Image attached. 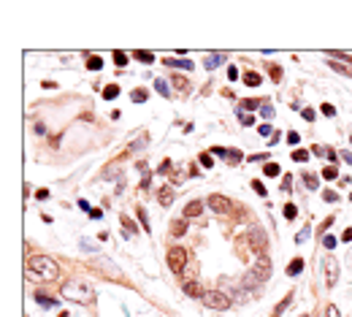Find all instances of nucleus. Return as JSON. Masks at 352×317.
Returning a JSON list of instances; mask_svg holds the SVG:
<instances>
[{
    "mask_svg": "<svg viewBox=\"0 0 352 317\" xmlns=\"http://www.w3.org/2000/svg\"><path fill=\"white\" fill-rule=\"evenodd\" d=\"M62 296H65L68 301H79V304L95 301V290H92L84 279H68L65 285H62Z\"/></svg>",
    "mask_w": 352,
    "mask_h": 317,
    "instance_id": "f257e3e1",
    "label": "nucleus"
},
{
    "mask_svg": "<svg viewBox=\"0 0 352 317\" xmlns=\"http://www.w3.org/2000/svg\"><path fill=\"white\" fill-rule=\"evenodd\" d=\"M27 266H30V271L36 274V276H41V279H57V276H60V266L54 263V258L33 255Z\"/></svg>",
    "mask_w": 352,
    "mask_h": 317,
    "instance_id": "f03ea898",
    "label": "nucleus"
},
{
    "mask_svg": "<svg viewBox=\"0 0 352 317\" xmlns=\"http://www.w3.org/2000/svg\"><path fill=\"white\" fill-rule=\"evenodd\" d=\"M271 271H274V266H271V258H265L260 255L255 263L250 266V276L255 282H265V279H271Z\"/></svg>",
    "mask_w": 352,
    "mask_h": 317,
    "instance_id": "7ed1b4c3",
    "label": "nucleus"
},
{
    "mask_svg": "<svg viewBox=\"0 0 352 317\" xmlns=\"http://www.w3.org/2000/svg\"><path fill=\"white\" fill-rule=\"evenodd\" d=\"M247 241H250V247L257 252V255H265V247H268V236H265L263 228L252 225L250 233H247Z\"/></svg>",
    "mask_w": 352,
    "mask_h": 317,
    "instance_id": "20e7f679",
    "label": "nucleus"
},
{
    "mask_svg": "<svg viewBox=\"0 0 352 317\" xmlns=\"http://www.w3.org/2000/svg\"><path fill=\"white\" fill-rule=\"evenodd\" d=\"M201 301H203L209 309H228V307H230L228 293H222V290H206Z\"/></svg>",
    "mask_w": 352,
    "mask_h": 317,
    "instance_id": "39448f33",
    "label": "nucleus"
},
{
    "mask_svg": "<svg viewBox=\"0 0 352 317\" xmlns=\"http://www.w3.org/2000/svg\"><path fill=\"white\" fill-rule=\"evenodd\" d=\"M184 266H187V250L184 247H174V250H168V268L174 274H182Z\"/></svg>",
    "mask_w": 352,
    "mask_h": 317,
    "instance_id": "423d86ee",
    "label": "nucleus"
},
{
    "mask_svg": "<svg viewBox=\"0 0 352 317\" xmlns=\"http://www.w3.org/2000/svg\"><path fill=\"white\" fill-rule=\"evenodd\" d=\"M209 209L211 211H217V214H230V209H233V204H230L225 195H220V193H214V195H209Z\"/></svg>",
    "mask_w": 352,
    "mask_h": 317,
    "instance_id": "0eeeda50",
    "label": "nucleus"
},
{
    "mask_svg": "<svg viewBox=\"0 0 352 317\" xmlns=\"http://www.w3.org/2000/svg\"><path fill=\"white\" fill-rule=\"evenodd\" d=\"M322 268H325V285L333 287V285H336V279H339V263H336V258H325V261H322Z\"/></svg>",
    "mask_w": 352,
    "mask_h": 317,
    "instance_id": "6e6552de",
    "label": "nucleus"
},
{
    "mask_svg": "<svg viewBox=\"0 0 352 317\" xmlns=\"http://www.w3.org/2000/svg\"><path fill=\"white\" fill-rule=\"evenodd\" d=\"M184 293H187V296H193V298H203V285H201V282L198 279H190V282H184Z\"/></svg>",
    "mask_w": 352,
    "mask_h": 317,
    "instance_id": "1a4fd4ad",
    "label": "nucleus"
},
{
    "mask_svg": "<svg viewBox=\"0 0 352 317\" xmlns=\"http://www.w3.org/2000/svg\"><path fill=\"white\" fill-rule=\"evenodd\" d=\"M201 211H203V201H190L182 214H184V220H193V217H201Z\"/></svg>",
    "mask_w": 352,
    "mask_h": 317,
    "instance_id": "9d476101",
    "label": "nucleus"
},
{
    "mask_svg": "<svg viewBox=\"0 0 352 317\" xmlns=\"http://www.w3.org/2000/svg\"><path fill=\"white\" fill-rule=\"evenodd\" d=\"M174 198H176L174 187H160L157 190V204L160 206H171V204H174Z\"/></svg>",
    "mask_w": 352,
    "mask_h": 317,
    "instance_id": "9b49d317",
    "label": "nucleus"
},
{
    "mask_svg": "<svg viewBox=\"0 0 352 317\" xmlns=\"http://www.w3.org/2000/svg\"><path fill=\"white\" fill-rule=\"evenodd\" d=\"M163 65H168V68H184V71H193V68H195V62H190L187 57H184V60H174V57H165V60H163Z\"/></svg>",
    "mask_w": 352,
    "mask_h": 317,
    "instance_id": "f8f14e48",
    "label": "nucleus"
},
{
    "mask_svg": "<svg viewBox=\"0 0 352 317\" xmlns=\"http://www.w3.org/2000/svg\"><path fill=\"white\" fill-rule=\"evenodd\" d=\"M263 106V101H257V98H247V101H241L239 103V111H255V108H260Z\"/></svg>",
    "mask_w": 352,
    "mask_h": 317,
    "instance_id": "ddd939ff",
    "label": "nucleus"
},
{
    "mask_svg": "<svg viewBox=\"0 0 352 317\" xmlns=\"http://www.w3.org/2000/svg\"><path fill=\"white\" fill-rule=\"evenodd\" d=\"M184 233H187V220H184V217L171 222V236H176V239H179V236H184Z\"/></svg>",
    "mask_w": 352,
    "mask_h": 317,
    "instance_id": "4468645a",
    "label": "nucleus"
},
{
    "mask_svg": "<svg viewBox=\"0 0 352 317\" xmlns=\"http://www.w3.org/2000/svg\"><path fill=\"white\" fill-rule=\"evenodd\" d=\"M301 271H303V261H301V258H296L293 263H287V268H285L287 276H298Z\"/></svg>",
    "mask_w": 352,
    "mask_h": 317,
    "instance_id": "2eb2a0df",
    "label": "nucleus"
},
{
    "mask_svg": "<svg viewBox=\"0 0 352 317\" xmlns=\"http://www.w3.org/2000/svg\"><path fill=\"white\" fill-rule=\"evenodd\" d=\"M222 62H225L222 52H217V54H206V68H209V71H211V68H217V65H222Z\"/></svg>",
    "mask_w": 352,
    "mask_h": 317,
    "instance_id": "dca6fc26",
    "label": "nucleus"
},
{
    "mask_svg": "<svg viewBox=\"0 0 352 317\" xmlns=\"http://www.w3.org/2000/svg\"><path fill=\"white\" fill-rule=\"evenodd\" d=\"M260 82H263L260 73H255V71H247L244 73V84H250V87H260Z\"/></svg>",
    "mask_w": 352,
    "mask_h": 317,
    "instance_id": "f3484780",
    "label": "nucleus"
},
{
    "mask_svg": "<svg viewBox=\"0 0 352 317\" xmlns=\"http://www.w3.org/2000/svg\"><path fill=\"white\" fill-rule=\"evenodd\" d=\"M279 174H282L279 163H265L263 165V176H268V179H274V176H279Z\"/></svg>",
    "mask_w": 352,
    "mask_h": 317,
    "instance_id": "a211bd4d",
    "label": "nucleus"
},
{
    "mask_svg": "<svg viewBox=\"0 0 352 317\" xmlns=\"http://www.w3.org/2000/svg\"><path fill=\"white\" fill-rule=\"evenodd\" d=\"M103 68V57L101 54H90L87 57V71H101Z\"/></svg>",
    "mask_w": 352,
    "mask_h": 317,
    "instance_id": "6ab92c4d",
    "label": "nucleus"
},
{
    "mask_svg": "<svg viewBox=\"0 0 352 317\" xmlns=\"http://www.w3.org/2000/svg\"><path fill=\"white\" fill-rule=\"evenodd\" d=\"M133 57H136L138 62H144V65H152V62H154V54H152V52H141V49H138Z\"/></svg>",
    "mask_w": 352,
    "mask_h": 317,
    "instance_id": "aec40b11",
    "label": "nucleus"
},
{
    "mask_svg": "<svg viewBox=\"0 0 352 317\" xmlns=\"http://www.w3.org/2000/svg\"><path fill=\"white\" fill-rule=\"evenodd\" d=\"M117 95H119V84H108V87L103 90V101H114Z\"/></svg>",
    "mask_w": 352,
    "mask_h": 317,
    "instance_id": "412c9836",
    "label": "nucleus"
},
{
    "mask_svg": "<svg viewBox=\"0 0 352 317\" xmlns=\"http://www.w3.org/2000/svg\"><path fill=\"white\" fill-rule=\"evenodd\" d=\"M154 90H157L163 98L171 95V87H168V82H165V79H157V82H154Z\"/></svg>",
    "mask_w": 352,
    "mask_h": 317,
    "instance_id": "4be33fe9",
    "label": "nucleus"
},
{
    "mask_svg": "<svg viewBox=\"0 0 352 317\" xmlns=\"http://www.w3.org/2000/svg\"><path fill=\"white\" fill-rule=\"evenodd\" d=\"M290 304H293V293H287V296H285V301H282L279 307L274 309V317H282V312H285V309L290 307Z\"/></svg>",
    "mask_w": 352,
    "mask_h": 317,
    "instance_id": "5701e85b",
    "label": "nucleus"
},
{
    "mask_svg": "<svg viewBox=\"0 0 352 317\" xmlns=\"http://www.w3.org/2000/svg\"><path fill=\"white\" fill-rule=\"evenodd\" d=\"M171 84H174L176 90H184V92H187V87H190V82L184 76H179V73H176V76H171Z\"/></svg>",
    "mask_w": 352,
    "mask_h": 317,
    "instance_id": "b1692460",
    "label": "nucleus"
},
{
    "mask_svg": "<svg viewBox=\"0 0 352 317\" xmlns=\"http://www.w3.org/2000/svg\"><path fill=\"white\" fill-rule=\"evenodd\" d=\"M303 184H306V187L311 190V193H314V190L320 187V179H317L314 174H303Z\"/></svg>",
    "mask_w": 352,
    "mask_h": 317,
    "instance_id": "393cba45",
    "label": "nucleus"
},
{
    "mask_svg": "<svg viewBox=\"0 0 352 317\" xmlns=\"http://www.w3.org/2000/svg\"><path fill=\"white\" fill-rule=\"evenodd\" d=\"M119 222H122V228L128 230V236H136V233H138L136 222H133V220H128V217H119Z\"/></svg>",
    "mask_w": 352,
    "mask_h": 317,
    "instance_id": "a878e982",
    "label": "nucleus"
},
{
    "mask_svg": "<svg viewBox=\"0 0 352 317\" xmlns=\"http://www.w3.org/2000/svg\"><path fill=\"white\" fill-rule=\"evenodd\" d=\"M147 98H149L147 90H133V92H130V101H133V103H144Z\"/></svg>",
    "mask_w": 352,
    "mask_h": 317,
    "instance_id": "bb28decb",
    "label": "nucleus"
},
{
    "mask_svg": "<svg viewBox=\"0 0 352 317\" xmlns=\"http://www.w3.org/2000/svg\"><path fill=\"white\" fill-rule=\"evenodd\" d=\"M309 149H296V152H293V160H296V163H306L309 160Z\"/></svg>",
    "mask_w": 352,
    "mask_h": 317,
    "instance_id": "cd10ccee",
    "label": "nucleus"
},
{
    "mask_svg": "<svg viewBox=\"0 0 352 317\" xmlns=\"http://www.w3.org/2000/svg\"><path fill=\"white\" fill-rule=\"evenodd\" d=\"M198 163L203 165V168H211V165H214V155H211V152H203V155L198 158Z\"/></svg>",
    "mask_w": 352,
    "mask_h": 317,
    "instance_id": "c85d7f7f",
    "label": "nucleus"
},
{
    "mask_svg": "<svg viewBox=\"0 0 352 317\" xmlns=\"http://www.w3.org/2000/svg\"><path fill=\"white\" fill-rule=\"evenodd\" d=\"M328 54H331L333 60H342V62H347V65H352V54H347V52H328Z\"/></svg>",
    "mask_w": 352,
    "mask_h": 317,
    "instance_id": "c756f323",
    "label": "nucleus"
},
{
    "mask_svg": "<svg viewBox=\"0 0 352 317\" xmlns=\"http://www.w3.org/2000/svg\"><path fill=\"white\" fill-rule=\"evenodd\" d=\"M239 122L244 125V128H252V125H255V117H252V114H247V111H239Z\"/></svg>",
    "mask_w": 352,
    "mask_h": 317,
    "instance_id": "7c9ffc66",
    "label": "nucleus"
},
{
    "mask_svg": "<svg viewBox=\"0 0 352 317\" xmlns=\"http://www.w3.org/2000/svg\"><path fill=\"white\" fill-rule=\"evenodd\" d=\"M328 65H331L333 71L344 73V76H352V68H350V65H342V62H328Z\"/></svg>",
    "mask_w": 352,
    "mask_h": 317,
    "instance_id": "2f4dec72",
    "label": "nucleus"
},
{
    "mask_svg": "<svg viewBox=\"0 0 352 317\" xmlns=\"http://www.w3.org/2000/svg\"><path fill=\"white\" fill-rule=\"evenodd\" d=\"M138 222H141V228L147 230V233L152 230V225H149V217H147V211H144V209H138Z\"/></svg>",
    "mask_w": 352,
    "mask_h": 317,
    "instance_id": "473e14b6",
    "label": "nucleus"
},
{
    "mask_svg": "<svg viewBox=\"0 0 352 317\" xmlns=\"http://www.w3.org/2000/svg\"><path fill=\"white\" fill-rule=\"evenodd\" d=\"M336 174H339V165H325V168H322V176H325V179H336Z\"/></svg>",
    "mask_w": 352,
    "mask_h": 317,
    "instance_id": "72a5a7b5",
    "label": "nucleus"
},
{
    "mask_svg": "<svg viewBox=\"0 0 352 317\" xmlns=\"http://www.w3.org/2000/svg\"><path fill=\"white\" fill-rule=\"evenodd\" d=\"M114 62H117V68H125L128 65V54L125 52H114Z\"/></svg>",
    "mask_w": 352,
    "mask_h": 317,
    "instance_id": "f704fd0d",
    "label": "nucleus"
},
{
    "mask_svg": "<svg viewBox=\"0 0 352 317\" xmlns=\"http://www.w3.org/2000/svg\"><path fill=\"white\" fill-rule=\"evenodd\" d=\"M225 158H228V163H241V152L239 149H228V155H225Z\"/></svg>",
    "mask_w": 352,
    "mask_h": 317,
    "instance_id": "c9c22d12",
    "label": "nucleus"
},
{
    "mask_svg": "<svg viewBox=\"0 0 352 317\" xmlns=\"http://www.w3.org/2000/svg\"><path fill=\"white\" fill-rule=\"evenodd\" d=\"M285 217H287V220H296V217H298L296 204H285Z\"/></svg>",
    "mask_w": 352,
    "mask_h": 317,
    "instance_id": "e433bc0d",
    "label": "nucleus"
},
{
    "mask_svg": "<svg viewBox=\"0 0 352 317\" xmlns=\"http://www.w3.org/2000/svg\"><path fill=\"white\" fill-rule=\"evenodd\" d=\"M260 114H263L265 119H271V117H274V106H271V103H265V101H263V106H260Z\"/></svg>",
    "mask_w": 352,
    "mask_h": 317,
    "instance_id": "4c0bfd02",
    "label": "nucleus"
},
{
    "mask_svg": "<svg viewBox=\"0 0 352 317\" xmlns=\"http://www.w3.org/2000/svg\"><path fill=\"white\" fill-rule=\"evenodd\" d=\"M322 201H325V204H333V201H339V195L333 193V190H322Z\"/></svg>",
    "mask_w": 352,
    "mask_h": 317,
    "instance_id": "58836bf2",
    "label": "nucleus"
},
{
    "mask_svg": "<svg viewBox=\"0 0 352 317\" xmlns=\"http://www.w3.org/2000/svg\"><path fill=\"white\" fill-rule=\"evenodd\" d=\"M293 184H296V182H293V176L287 174L285 179H282V193H290V190H293Z\"/></svg>",
    "mask_w": 352,
    "mask_h": 317,
    "instance_id": "ea45409f",
    "label": "nucleus"
},
{
    "mask_svg": "<svg viewBox=\"0 0 352 317\" xmlns=\"http://www.w3.org/2000/svg\"><path fill=\"white\" fill-rule=\"evenodd\" d=\"M322 114L325 117H336V106L333 103H322Z\"/></svg>",
    "mask_w": 352,
    "mask_h": 317,
    "instance_id": "a19ab883",
    "label": "nucleus"
},
{
    "mask_svg": "<svg viewBox=\"0 0 352 317\" xmlns=\"http://www.w3.org/2000/svg\"><path fill=\"white\" fill-rule=\"evenodd\" d=\"M252 187H255V193H257V195H263V198L268 195V193H265V184H263L260 179H255V182H252Z\"/></svg>",
    "mask_w": 352,
    "mask_h": 317,
    "instance_id": "79ce46f5",
    "label": "nucleus"
},
{
    "mask_svg": "<svg viewBox=\"0 0 352 317\" xmlns=\"http://www.w3.org/2000/svg\"><path fill=\"white\" fill-rule=\"evenodd\" d=\"M171 165H174V163H171V160H163V163H160V168H157V174H171Z\"/></svg>",
    "mask_w": 352,
    "mask_h": 317,
    "instance_id": "37998d69",
    "label": "nucleus"
},
{
    "mask_svg": "<svg viewBox=\"0 0 352 317\" xmlns=\"http://www.w3.org/2000/svg\"><path fill=\"white\" fill-rule=\"evenodd\" d=\"M301 117L306 119V122H314V117H317V114H314V108H303V111H301Z\"/></svg>",
    "mask_w": 352,
    "mask_h": 317,
    "instance_id": "c03bdc74",
    "label": "nucleus"
},
{
    "mask_svg": "<svg viewBox=\"0 0 352 317\" xmlns=\"http://www.w3.org/2000/svg\"><path fill=\"white\" fill-rule=\"evenodd\" d=\"M298 141H301V136H298L296 130H290V133H287V144H290V147H296Z\"/></svg>",
    "mask_w": 352,
    "mask_h": 317,
    "instance_id": "a18cd8bd",
    "label": "nucleus"
},
{
    "mask_svg": "<svg viewBox=\"0 0 352 317\" xmlns=\"http://www.w3.org/2000/svg\"><path fill=\"white\" fill-rule=\"evenodd\" d=\"M309 233H311V228H301V233L296 236V241H298V244H301V241H306V239H309Z\"/></svg>",
    "mask_w": 352,
    "mask_h": 317,
    "instance_id": "49530a36",
    "label": "nucleus"
},
{
    "mask_svg": "<svg viewBox=\"0 0 352 317\" xmlns=\"http://www.w3.org/2000/svg\"><path fill=\"white\" fill-rule=\"evenodd\" d=\"M38 304H41L44 309H49V307H54L57 301H51V298H46V296H38Z\"/></svg>",
    "mask_w": 352,
    "mask_h": 317,
    "instance_id": "de8ad7c7",
    "label": "nucleus"
},
{
    "mask_svg": "<svg viewBox=\"0 0 352 317\" xmlns=\"http://www.w3.org/2000/svg\"><path fill=\"white\" fill-rule=\"evenodd\" d=\"M322 247H325V250H333V247H336V239H333V236H325V239H322Z\"/></svg>",
    "mask_w": 352,
    "mask_h": 317,
    "instance_id": "09e8293b",
    "label": "nucleus"
},
{
    "mask_svg": "<svg viewBox=\"0 0 352 317\" xmlns=\"http://www.w3.org/2000/svg\"><path fill=\"white\" fill-rule=\"evenodd\" d=\"M311 152H314L317 158H325V155H328V147H320V144H317V147H311Z\"/></svg>",
    "mask_w": 352,
    "mask_h": 317,
    "instance_id": "8fccbe9b",
    "label": "nucleus"
},
{
    "mask_svg": "<svg viewBox=\"0 0 352 317\" xmlns=\"http://www.w3.org/2000/svg\"><path fill=\"white\" fill-rule=\"evenodd\" d=\"M211 155H214V158H225L228 149H225V147H211Z\"/></svg>",
    "mask_w": 352,
    "mask_h": 317,
    "instance_id": "3c124183",
    "label": "nucleus"
},
{
    "mask_svg": "<svg viewBox=\"0 0 352 317\" xmlns=\"http://www.w3.org/2000/svg\"><path fill=\"white\" fill-rule=\"evenodd\" d=\"M257 133H260V136H274V133H271V125L268 122H263L260 128H257Z\"/></svg>",
    "mask_w": 352,
    "mask_h": 317,
    "instance_id": "603ef678",
    "label": "nucleus"
},
{
    "mask_svg": "<svg viewBox=\"0 0 352 317\" xmlns=\"http://www.w3.org/2000/svg\"><path fill=\"white\" fill-rule=\"evenodd\" d=\"M328 160H331V165H339V155L333 152V149H328V155H325Z\"/></svg>",
    "mask_w": 352,
    "mask_h": 317,
    "instance_id": "864d4df0",
    "label": "nucleus"
},
{
    "mask_svg": "<svg viewBox=\"0 0 352 317\" xmlns=\"http://www.w3.org/2000/svg\"><path fill=\"white\" fill-rule=\"evenodd\" d=\"M36 198H38V201H46V198H49V190H46V187L36 190Z\"/></svg>",
    "mask_w": 352,
    "mask_h": 317,
    "instance_id": "5fc2aeb1",
    "label": "nucleus"
},
{
    "mask_svg": "<svg viewBox=\"0 0 352 317\" xmlns=\"http://www.w3.org/2000/svg\"><path fill=\"white\" fill-rule=\"evenodd\" d=\"M331 222H333V217H328V220H325V222H322V225H320V233H325V230L331 228Z\"/></svg>",
    "mask_w": 352,
    "mask_h": 317,
    "instance_id": "6e6d98bb",
    "label": "nucleus"
},
{
    "mask_svg": "<svg viewBox=\"0 0 352 317\" xmlns=\"http://www.w3.org/2000/svg\"><path fill=\"white\" fill-rule=\"evenodd\" d=\"M90 217H92V220H101L103 211H101V209H92V211H90Z\"/></svg>",
    "mask_w": 352,
    "mask_h": 317,
    "instance_id": "4d7b16f0",
    "label": "nucleus"
},
{
    "mask_svg": "<svg viewBox=\"0 0 352 317\" xmlns=\"http://www.w3.org/2000/svg\"><path fill=\"white\" fill-rule=\"evenodd\" d=\"M342 241H352V228H347V230L342 233Z\"/></svg>",
    "mask_w": 352,
    "mask_h": 317,
    "instance_id": "13d9d810",
    "label": "nucleus"
},
{
    "mask_svg": "<svg viewBox=\"0 0 352 317\" xmlns=\"http://www.w3.org/2000/svg\"><path fill=\"white\" fill-rule=\"evenodd\" d=\"M228 76H230V79H239V71H236L233 65H228Z\"/></svg>",
    "mask_w": 352,
    "mask_h": 317,
    "instance_id": "bf43d9fd",
    "label": "nucleus"
},
{
    "mask_svg": "<svg viewBox=\"0 0 352 317\" xmlns=\"http://www.w3.org/2000/svg\"><path fill=\"white\" fill-rule=\"evenodd\" d=\"M36 133H38V136H44V133H46V125H44V122H38V125H36Z\"/></svg>",
    "mask_w": 352,
    "mask_h": 317,
    "instance_id": "052dcab7",
    "label": "nucleus"
},
{
    "mask_svg": "<svg viewBox=\"0 0 352 317\" xmlns=\"http://www.w3.org/2000/svg\"><path fill=\"white\" fill-rule=\"evenodd\" d=\"M328 317H342V315H339L336 307H328Z\"/></svg>",
    "mask_w": 352,
    "mask_h": 317,
    "instance_id": "680f3d73",
    "label": "nucleus"
},
{
    "mask_svg": "<svg viewBox=\"0 0 352 317\" xmlns=\"http://www.w3.org/2000/svg\"><path fill=\"white\" fill-rule=\"evenodd\" d=\"M301 317H306V315H301Z\"/></svg>",
    "mask_w": 352,
    "mask_h": 317,
    "instance_id": "e2e57ef3",
    "label": "nucleus"
}]
</instances>
